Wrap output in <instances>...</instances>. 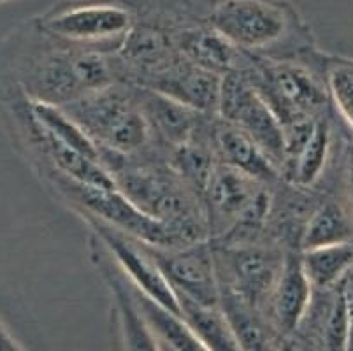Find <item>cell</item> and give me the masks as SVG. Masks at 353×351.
Wrapping results in <instances>:
<instances>
[{
    "label": "cell",
    "mask_w": 353,
    "mask_h": 351,
    "mask_svg": "<svg viewBox=\"0 0 353 351\" xmlns=\"http://www.w3.org/2000/svg\"><path fill=\"white\" fill-rule=\"evenodd\" d=\"M323 77L330 108L353 139V58L325 53Z\"/></svg>",
    "instance_id": "obj_25"
},
{
    "label": "cell",
    "mask_w": 353,
    "mask_h": 351,
    "mask_svg": "<svg viewBox=\"0 0 353 351\" xmlns=\"http://www.w3.org/2000/svg\"><path fill=\"white\" fill-rule=\"evenodd\" d=\"M153 257L179 301L220 305L216 267L210 241L183 248H153Z\"/></svg>",
    "instance_id": "obj_11"
},
{
    "label": "cell",
    "mask_w": 353,
    "mask_h": 351,
    "mask_svg": "<svg viewBox=\"0 0 353 351\" xmlns=\"http://www.w3.org/2000/svg\"><path fill=\"white\" fill-rule=\"evenodd\" d=\"M220 295L262 313L283 269L287 251L272 243L213 244Z\"/></svg>",
    "instance_id": "obj_8"
},
{
    "label": "cell",
    "mask_w": 353,
    "mask_h": 351,
    "mask_svg": "<svg viewBox=\"0 0 353 351\" xmlns=\"http://www.w3.org/2000/svg\"><path fill=\"white\" fill-rule=\"evenodd\" d=\"M341 197L353 218V139L348 137L345 146V159H343L341 172Z\"/></svg>",
    "instance_id": "obj_26"
},
{
    "label": "cell",
    "mask_w": 353,
    "mask_h": 351,
    "mask_svg": "<svg viewBox=\"0 0 353 351\" xmlns=\"http://www.w3.org/2000/svg\"><path fill=\"white\" fill-rule=\"evenodd\" d=\"M34 19L51 37L104 54L117 53L134 27V14L125 0H67Z\"/></svg>",
    "instance_id": "obj_6"
},
{
    "label": "cell",
    "mask_w": 353,
    "mask_h": 351,
    "mask_svg": "<svg viewBox=\"0 0 353 351\" xmlns=\"http://www.w3.org/2000/svg\"><path fill=\"white\" fill-rule=\"evenodd\" d=\"M0 83L62 108L114 83V74L111 54L62 43L30 18L0 39Z\"/></svg>",
    "instance_id": "obj_1"
},
{
    "label": "cell",
    "mask_w": 353,
    "mask_h": 351,
    "mask_svg": "<svg viewBox=\"0 0 353 351\" xmlns=\"http://www.w3.org/2000/svg\"><path fill=\"white\" fill-rule=\"evenodd\" d=\"M0 351H25V348L6 328L2 320H0Z\"/></svg>",
    "instance_id": "obj_29"
},
{
    "label": "cell",
    "mask_w": 353,
    "mask_h": 351,
    "mask_svg": "<svg viewBox=\"0 0 353 351\" xmlns=\"http://www.w3.org/2000/svg\"><path fill=\"white\" fill-rule=\"evenodd\" d=\"M157 344H159V350L160 351H172V350H169V348H167V346H163L162 343H159V341H157Z\"/></svg>",
    "instance_id": "obj_30"
},
{
    "label": "cell",
    "mask_w": 353,
    "mask_h": 351,
    "mask_svg": "<svg viewBox=\"0 0 353 351\" xmlns=\"http://www.w3.org/2000/svg\"><path fill=\"white\" fill-rule=\"evenodd\" d=\"M130 288H132V285H130ZM132 294L141 317L146 321V325L159 343H162L163 346L172 351H210L195 336L194 330L183 321L181 317L155 304L148 297L141 295L137 290L132 288Z\"/></svg>",
    "instance_id": "obj_21"
},
{
    "label": "cell",
    "mask_w": 353,
    "mask_h": 351,
    "mask_svg": "<svg viewBox=\"0 0 353 351\" xmlns=\"http://www.w3.org/2000/svg\"><path fill=\"white\" fill-rule=\"evenodd\" d=\"M323 57L319 48L297 58H253L246 74L281 127L319 120L332 112L323 77Z\"/></svg>",
    "instance_id": "obj_5"
},
{
    "label": "cell",
    "mask_w": 353,
    "mask_h": 351,
    "mask_svg": "<svg viewBox=\"0 0 353 351\" xmlns=\"http://www.w3.org/2000/svg\"><path fill=\"white\" fill-rule=\"evenodd\" d=\"M208 23L253 58L285 60L316 50V39L288 0H213Z\"/></svg>",
    "instance_id": "obj_2"
},
{
    "label": "cell",
    "mask_w": 353,
    "mask_h": 351,
    "mask_svg": "<svg viewBox=\"0 0 353 351\" xmlns=\"http://www.w3.org/2000/svg\"><path fill=\"white\" fill-rule=\"evenodd\" d=\"M276 351H314L313 346L297 332L278 337Z\"/></svg>",
    "instance_id": "obj_27"
},
{
    "label": "cell",
    "mask_w": 353,
    "mask_h": 351,
    "mask_svg": "<svg viewBox=\"0 0 353 351\" xmlns=\"http://www.w3.org/2000/svg\"><path fill=\"white\" fill-rule=\"evenodd\" d=\"M211 141L218 162L248 174L265 185H274L281 179L280 167L276 166L274 160L236 125L227 123L214 116L211 125Z\"/></svg>",
    "instance_id": "obj_18"
},
{
    "label": "cell",
    "mask_w": 353,
    "mask_h": 351,
    "mask_svg": "<svg viewBox=\"0 0 353 351\" xmlns=\"http://www.w3.org/2000/svg\"><path fill=\"white\" fill-rule=\"evenodd\" d=\"M62 109L97 144L101 162L105 157L132 162L167 160V153L157 144L144 118L132 85L114 81Z\"/></svg>",
    "instance_id": "obj_3"
},
{
    "label": "cell",
    "mask_w": 353,
    "mask_h": 351,
    "mask_svg": "<svg viewBox=\"0 0 353 351\" xmlns=\"http://www.w3.org/2000/svg\"><path fill=\"white\" fill-rule=\"evenodd\" d=\"M220 79L216 74L199 69L179 57L167 69L152 77L143 88L162 93L202 114L216 116Z\"/></svg>",
    "instance_id": "obj_15"
},
{
    "label": "cell",
    "mask_w": 353,
    "mask_h": 351,
    "mask_svg": "<svg viewBox=\"0 0 353 351\" xmlns=\"http://www.w3.org/2000/svg\"><path fill=\"white\" fill-rule=\"evenodd\" d=\"M90 246H92L90 248L92 260L97 265L104 281L108 283L109 294H111L113 351H160L155 336L141 317L136 301H134L132 288L125 276L94 236L90 239Z\"/></svg>",
    "instance_id": "obj_12"
},
{
    "label": "cell",
    "mask_w": 353,
    "mask_h": 351,
    "mask_svg": "<svg viewBox=\"0 0 353 351\" xmlns=\"http://www.w3.org/2000/svg\"><path fill=\"white\" fill-rule=\"evenodd\" d=\"M179 317L210 351H241L236 334L220 305L179 301Z\"/></svg>",
    "instance_id": "obj_24"
},
{
    "label": "cell",
    "mask_w": 353,
    "mask_h": 351,
    "mask_svg": "<svg viewBox=\"0 0 353 351\" xmlns=\"http://www.w3.org/2000/svg\"><path fill=\"white\" fill-rule=\"evenodd\" d=\"M6 2H11V0H0V6L6 4Z\"/></svg>",
    "instance_id": "obj_31"
},
{
    "label": "cell",
    "mask_w": 353,
    "mask_h": 351,
    "mask_svg": "<svg viewBox=\"0 0 353 351\" xmlns=\"http://www.w3.org/2000/svg\"><path fill=\"white\" fill-rule=\"evenodd\" d=\"M109 174L128 201L171 228L183 246L210 241L201 197L167 160H118Z\"/></svg>",
    "instance_id": "obj_4"
},
{
    "label": "cell",
    "mask_w": 353,
    "mask_h": 351,
    "mask_svg": "<svg viewBox=\"0 0 353 351\" xmlns=\"http://www.w3.org/2000/svg\"><path fill=\"white\" fill-rule=\"evenodd\" d=\"M216 116L248 134L280 167L285 157L283 127L260 97L246 70L221 76Z\"/></svg>",
    "instance_id": "obj_9"
},
{
    "label": "cell",
    "mask_w": 353,
    "mask_h": 351,
    "mask_svg": "<svg viewBox=\"0 0 353 351\" xmlns=\"http://www.w3.org/2000/svg\"><path fill=\"white\" fill-rule=\"evenodd\" d=\"M134 88L137 92V101L143 109L144 118L152 128L153 137L157 144L165 151L167 157L176 146L190 139L199 127L210 118L208 114L194 111L162 93L137 88V86Z\"/></svg>",
    "instance_id": "obj_19"
},
{
    "label": "cell",
    "mask_w": 353,
    "mask_h": 351,
    "mask_svg": "<svg viewBox=\"0 0 353 351\" xmlns=\"http://www.w3.org/2000/svg\"><path fill=\"white\" fill-rule=\"evenodd\" d=\"M43 179L65 204L70 205L76 214H88L148 246L163 250L183 248L179 237L171 228L141 211L117 186L99 188L79 185L59 174H50Z\"/></svg>",
    "instance_id": "obj_7"
},
{
    "label": "cell",
    "mask_w": 353,
    "mask_h": 351,
    "mask_svg": "<svg viewBox=\"0 0 353 351\" xmlns=\"http://www.w3.org/2000/svg\"><path fill=\"white\" fill-rule=\"evenodd\" d=\"M220 308L236 334L241 351H276L280 336L260 311L230 295H220Z\"/></svg>",
    "instance_id": "obj_23"
},
{
    "label": "cell",
    "mask_w": 353,
    "mask_h": 351,
    "mask_svg": "<svg viewBox=\"0 0 353 351\" xmlns=\"http://www.w3.org/2000/svg\"><path fill=\"white\" fill-rule=\"evenodd\" d=\"M174 46L192 66L225 76L236 70H246L253 62V57L243 53L210 23H195L179 28L172 34Z\"/></svg>",
    "instance_id": "obj_16"
},
{
    "label": "cell",
    "mask_w": 353,
    "mask_h": 351,
    "mask_svg": "<svg viewBox=\"0 0 353 351\" xmlns=\"http://www.w3.org/2000/svg\"><path fill=\"white\" fill-rule=\"evenodd\" d=\"M92 230V236L102 244L108 255L120 269L134 290L155 304L179 317V302L171 285L160 270L150 246L134 237L127 236L117 228L109 227L88 214H78Z\"/></svg>",
    "instance_id": "obj_10"
},
{
    "label": "cell",
    "mask_w": 353,
    "mask_h": 351,
    "mask_svg": "<svg viewBox=\"0 0 353 351\" xmlns=\"http://www.w3.org/2000/svg\"><path fill=\"white\" fill-rule=\"evenodd\" d=\"M264 186L265 183L256 181L248 174L216 162L202 192V209L210 241L225 236Z\"/></svg>",
    "instance_id": "obj_13"
},
{
    "label": "cell",
    "mask_w": 353,
    "mask_h": 351,
    "mask_svg": "<svg viewBox=\"0 0 353 351\" xmlns=\"http://www.w3.org/2000/svg\"><path fill=\"white\" fill-rule=\"evenodd\" d=\"M295 332L314 351H348V313L343 283L323 292L313 290L310 308Z\"/></svg>",
    "instance_id": "obj_17"
},
{
    "label": "cell",
    "mask_w": 353,
    "mask_h": 351,
    "mask_svg": "<svg viewBox=\"0 0 353 351\" xmlns=\"http://www.w3.org/2000/svg\"><path fill=\"white\" fill-rule=\"evenodd\" d=\"M346 299V313H348V351H353V269L343 281Z\"/></svg>",
    "instance_id": "obj_28"
},
{
    "label": "cell",
    "mask_w": 353,
    "mask_h": 351,
    "mask_svg": "<svg viewBox=\"0 0 353 351\" xmlns=\"http://www.w3.org/2000/svg\"><path fill=\"white\" fill-rule=\"evenodd\" d=\"M301 262L314 292L336 288L353 269V243L301 251Z\"/></svg>",
    "instance_id": "obj_22"
},
{
    "label": "cell",
    "mask_w": 353,
    "mask_h": 351,
    "mask_svg": "<svg viewBox=\"0 0 353 351\" xmlns=\"http://www.w3.org/2000/svg\"><path fill=\"white\" fill-rule=\"evenodd\" d=\"M313 288L301 262V251H287L281 274L265 302L262 314L278 336H288L299 328L307 308Z\"/></svg>",
    "instance_id": "obj_14"
},
{
    "label": "cell",
    "mask_w": 353,
    "mask_h": 351,
    "mask_svg": "<svg viewBox=\"0 0 353 351\" xmlns=\"http://www.w3.org/2000/svg\"><path fill=\"white\" fill-rule=\"evenodd\" d=\"M353 243V218L341 197V185L329 190L314 205L303 228L299 251Z\"/></svg>",
    "instance_id": "obj_20"
}]
</instances>
